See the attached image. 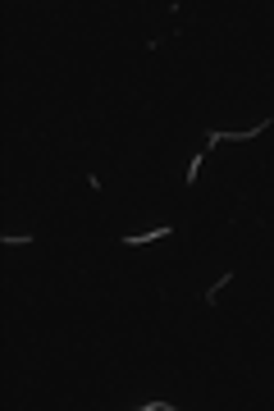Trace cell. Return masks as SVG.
I'll return each mask as SVG.
<instances>
[{
    "instance_id": "cell-2",
    "label": "cell",
    "mask_w": 274,
    "mask_h": 411,
    "mask_svg": "<svg viewBox=\"0 0 274 411\" xmlns=\"http://www.w3.org/2000/svg\"><path fill=\"white\" fill-rule=\"evenodd\" d=\"M0 242H5V247H23V242H32V238H23V233H5Z\"/></svg>"
},
{
    "instance_id": "cell-1",
    "label": "cell",
    "mask_w": 274,
    "mask_h": 411,
    "mask_svg": "<svg viewBox=\"0 0 274 411\" xmlns=\"http://www.w3.org/2000/svg\"><path fill=\"white\" fill-rule=\"evenodd\" d=\"M169 238V224H160V228H151V233H137V238H124L128 247H146V242H165Z\"/></svg>"
}]
</instances>
